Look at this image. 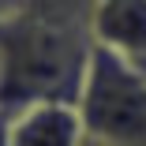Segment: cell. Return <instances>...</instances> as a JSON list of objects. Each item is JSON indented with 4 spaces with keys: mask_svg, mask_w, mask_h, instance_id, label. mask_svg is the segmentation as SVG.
Listing matches in <instances>:
<instances>
[{
    "mask_svg": "<svg viewBox=\"0 0 146 146\" xmlns=\"http://www.w3.org/2000/svg\"><path fill=\"white\" fill-rule=\"evenodd\" d=\"M94 0H19L0 15V109L79 101L94 52Z\"/></svg>",
    "mask_w": 146,
    "mask_h": 146,
    "instance_id": "obj_1",
    "label": "cell"
},
{
    "mask_svg": "<svg viewBox=\"0 0 146 146\" xmlns=\"http://www.w3.org/2000/svg\"><path fill=\"white\" fill-rule=\"evenodd\" d=\"M86 139L109 146H146V71L94 49L79 90Z\"/></svg>",
    "mask_w": 146,
    "mask_h": 146,
    "instance_id": "obj_2",
    "label": "cell"
},
{
    "mask_svg": "<svg viewBox=\"0 0 146 146\" xmlns=\"http://www.w3.org/2000/svg\"><path fill=\"white\" fill-rule=\"evenodd\" d=\"M90 38L94 49L146 71V0H94Z\"/></svg>",
    "mask_w": 146,
    "mask_h": 146,
    "instance_id": "obj_3",
    "label": "cell"
},
{
    "mask_svg": "<svg viewBox=\"0 0 146 146\" xmlns=\"http://www.w3.org/2000/svg\"><path fill=\"white\" fill-rule=\"evenodd\" d=\"M86 124L75 101H30L11 112V146H82Z\"/></svg>",
    "mask_w": 146,
    "mask_h": 146,
    "instance_id": "obj_4",
    "label": "cell"
},
{
    "mask_svg": "<svg viewBox=\"0 0 146 146\" xmlns=\"http://www.w3.org/2000/svg\"><path fill=\"white\" fill-rule=\"evenodd\" d=\"M0 146H11V112L0 109Z\"/></svg>",
    "mask_w": 146,
    "mask_h": 146,
    "instance_id": "obj_5",
    "label": "cell"
},
{
    "mask_svg": "<svg viewBox=\"0 0 146 146\" xmlns=\"http://www.w3.org/2000/svg\"><path fill=\"white\" fill-rule=\"evenodd\" d=\"M11 4H15V0H0V15H8V11H11Z\"/></svg>",
    "mask_w": 146,
    "mask_h": 146,
    "instance_id": "obj_6",
    "label": "cell"
},
{
    "mask_svg": "<svg viewBox=\"0 0 146 146\" xmlns=\"http://www.w3.org/2000/svg\"><path fill=\"white\" fill-rule=\"evenodd\" d=\"M82 146H109V142H98V139H86Z\"/></svg>",
    "mask_w": 146,
    "mask_h": 146,
    "instance_id": "obj_7",
    "label": "cell"
},
{
    "mask_svg": "<svg viewBox=\"0 0 146 146\" xmlns=\"http://www.w3.org/2000/svg\"><path fill=\"white\" fill-rule=\"evenodd\" d=\"M15 4H19V0H15Z\"/></svg>",
    "mask_w": 146,
    "mask_h": 146,
    "instance_id": "obj_8",
    "label": "cell"
}]
</instances>
